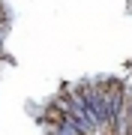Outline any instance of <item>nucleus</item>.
<instances>
[{
  "label": "nucleus",
  "instance_id": "1",
  "mask_svg": "<svg viewBox=\"0 0 132 135\" xmlns=\"http://www.w3.org/2000/svg\"><path fill=\"white\" fill-rule=\"evenodd\" d=\"M0 57H3V42H0Z\"/></svg>",
  "mask_w": 132,
  "mask_h": 135
}]
</instances>
